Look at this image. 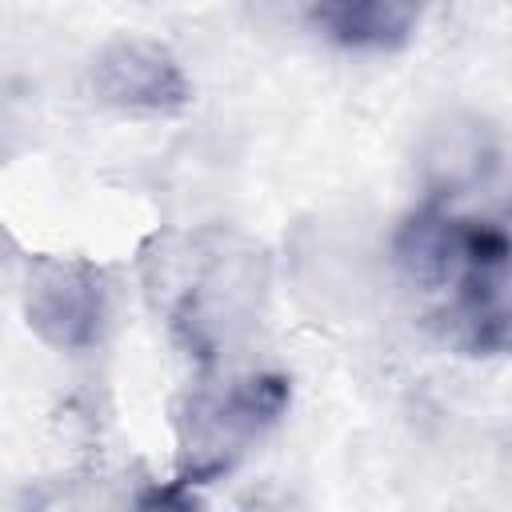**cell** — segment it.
<instances>
[{
    "instance_id": "3957f363",
    "label": "cell",
    "mask_w": 512,
    "mask_h": 512,
    "mask_svg": "<svg viewBox=\"0 0 512 512\" xmlns=\"http://www.w3.org/2000/svg\"><path fill=\"white\" fill-rule=\"evenodd\" d=\"M92 84L100 100L120 108H148V112H176L188 104V80L176 60L148 40H116L100 52L92 68Z\"/></svg>"
},
{
    "instance_id": "277c9868",
    "label": "cell",
    "mask_w": 512,
    "mask_h": 512,
    "mask_svg": "<svg viewBox=\"0 0 512 512\" xmlns=\"http://www.w3.org/2000/svg\"><path fill=\"white\" fill-rule=\"evenodd\" d=\"M28 316L52 344H92L104 316V300L92 268L84 264H44L28 292Z\"/></svg>"
},
{
    "instance_id": "6da1fadb",
    "label": "cell",
    "mask_w": 512,
    "mask_h": 512,
    "mask_svg": "<svg viewBox=\"0 0 512 512\" xmlns=\"http://www.w3.org/2000/svg\"><path fill=\"white\" fill-rule=\"evenodd\" d=\"M512 196L468 208L436 188L396 236V264L408 288L428 300V324L468 356L512 352Z\"/></svg>"
},
{
    "instance_id": "7a4b0ae2",
    "label": "cell",
    "mask_w": 512,
    "mask_h": 512,
    "mask_svg": "<svg viewBox=\"0 0 512 512\" xmlns=\"http://www.w3.org/2000/svg\"><path fill=\"white\" fill-rule=\"evenodd\" d=\"M288 388L276 376L228 380V388H200L188 396L184 416V480H208L236 464V456L260 440L284 412Z\"/></svg>"
},
{
    "instance_id": "5b68a950",
    "label": "cell",
    "mask_w": 512,
    "mask_h": 512,
    "mask_svg": "<svg viewBox=\"0 0 512 512\" xmlns=\"http://www.w3.org/2000/svg\"><path fill=\"white\" fill-rule=\"evenodd\" d=\"M424 0H320L312 24L340 48L396 52L412 40Z\"/></svg>"
}]
</instances>
